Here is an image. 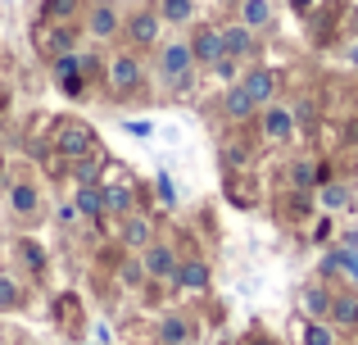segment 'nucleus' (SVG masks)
Instances as JSON below:
<instances>
[{
  "instance_id": "nucleus-1",
  "label": "nucleus",
  "mask_w": 358,
  "mask_h": 345,
  "mask_svg": "<svg viewBox=\"0 0 358 345\" xmlns=\"http://www.w3.org/2000/svg\"><path fill=\"white\" fill-rule=\"evenodd\" d=\"M55 150H59L64 160H82V155L96 150V132H91L87 123H78V118H64L59 132H55Z\"/></svg>"
},
{
  "instance_id": "nucleus-2",
  "label": "nucleus",
  "mask_w": 358,
  "mask_h": 345,
  "mask_svg": "<svg viewBox=\"0 0 358 345\" xmlns=\"http://www.w3.org/2000/svg\"><path fill=\"white\" fill-rule=\"evenodd\" d=\"M191 64H195L191 45H164V50H159V69H164V78L177 82V87H191Z\"/></svg>"
},
{
  "instance_id": "nucleus-3",
  "label": "nucleus",
  "mask_w": 358,
  "mask_h": 345,
  "mask_svg": "<svg viewBox=\"0 0 358 345\" xmlns=\"http://www.w3.org/2000/svg\"><path fill=\"white\" fill-rule=\"evenodd\" d=\"M136 78H141V59H136V55H131V50L114 55V64H109V87L122 96V91L136 87Z\"/></svg>"
},
{
  "instance_id": "nucleus-4",
  "label": "nucleus",
  "mask_w": 358,
  "mask_h": 345,
  "mask_svg": "<svg viewBox=\"0 0 358 345\" xmlns=\"http://www.w3.org/2000/svg\"><path fill=\"white\" fill-rule=\"evenodd\" d=\"M191 55H195L200 64H218V59H222V32L200 27V32H195V41H191Z\"/></svg>"
},
{
  "instance_id": "nucleus-5",
  "label": "nucleus",
  "mask_w": 358,
  "mask_h": 345,
  "mask_svg": "<svg viewBox=\"0 0 358 345\" xmlns=\"http://www.w3.org/2000/svg\"><path fill=\"white\" fill-rule=\"evenodd\" d=\"M290 132H295V114H290V109H277V105H272L268 114H263V136H268V141H286Z\"/></svg>"
},
{
  "instance_id": "nucleus-6",
  "label": "nucleus",
  "mask_w": 358,
  "mask_h": 345,
  "mask_svg": "<svg viewBox=\"0 0 358 345\" xmlns=\"http://www.w3.org/2000/svg\"><path fill=\"white\" fill-rule=\"evenodd\" d=\"M145 268L150 277H177V259H173V250L168 246H145Z\"/></svg>"
},
{
  "instance_id": "nucleus-7",
  "label": "nucleus",
  "mask_w": 358,
  "mask_h": 345,
  "mask_svg": "<svg viewBox=\"0 0 358 345\" xmlns=\"http://www.w3.org/2000/svg\"><path fill=\"white\" fill-rule=\"evenodd\" d=\"M241 87L250 91V100H254V105H268V100H272V91H277V73H268V69H254L250 78L241 82Z\"/></svg>"
},
{
  "instance_id": "nucleus-8",
  "label": "nucleus",
  "mask_w": 358,
  "mask_h": 345,
  "mask_svg": "<svg viewBox=\"0 0 358 345\" xmlns=\"http://www.w3.org/2000/svg\"><path fill=\"white\" fill-rule=\"evenodd\" d=\"M127 36H131L136 45H155V41H159V18H155V14H136V18L127 23Z\"/></svg>"
},
{
  "instance_id": "nucleus-9",
  "label": "nucleus",
  "mask_w": 358,
  "mask_h": 345,
  "mask_svg": "<svg viewBox=\"0 0 358 345\" xmlns=\"http://www.w3.org/2000/svg\"><path fill=\"white\" fill-rule=\"evenodd\" d=\"M322 273H350L354 282H358V250H331V255L322 259Z\"/></svg>"
},
{
  "instance_id": "nucleus-10",
  "label": "nucleus",
  "mask_w": 358,
  "mask_h": 345,
  "mask_svg": "<svg viewBox=\"0 0 358 345\" xmlns=\"http://www.w3.org/2000/svg\"><path fill=\"white\" fill-rule=\"evenodd\" d=\"M245 50H250V27H245V23H231V27H222V55L241 59Z\"/></svg>"
},
{
  "instance_id": "nucleus-11",
  "label": "nucleus",
  "mask_w": 358,
  "mask_h": 345,
  "mask_svg": "<svg viewBox=\"0 0 358 345\" xmlns=\"http://www.w3.org/2000/svg\"><path fill=\"white\" fill-rule=\"evenodd\" d=\"M331 318H336V328H358V295H336L331 300Z\"/></svg>"
},
{
  "instance_id": "nucleus-12",
  "label": "nucleus",
  "mask_w": 358,
  "mask_h": 345,
  "mask_svg": "<svg viewBox=\"0 0 358 345\" xmlns=\"http://www.w3.org/2000/svg\"><path fill=\"white\" fill-rule=\"evenodd\" d=\"M241 23L250 27V32H254V27H268L272 23V5H268V0H245V5H241Z\"/></svg>"
},
{
  "instance_id": "nucleus-13",
  "label": "nucleus",
  "mask_w": 358,
  "mask_h": 345,
  "mask_svg": "<svg viewBox=\"0 0 358 345\" xmlns=\"http://www.w3.org/2000/svg\"><path fill=\"white\" fill-rule=\"evenodd\" d=\"M78 213H87V218H105V191H100V186H82V191H78Z\"/></svg>"
},
{
  "instance_id": "nucleus-14",
  "label": "nucleus",
  "mask_w": 358,
  "mask_h": 345,
  "mask_svg": "<svg viewBox=\"0 0 358 345\" xmlns=\"http://www.w3.org/2000/svg\"><path fill=\"white\" fill-rule=\"evenodd\" d=\"M177 282H182V286H191V291H204V286H209V268H204L200 259H191V264H182V268H177Z\"/></svg>"
},
{
  "instance_id": "nucleus-15",
  "label": "nucleus",
  "mask_w": 358,
  "mask_h": 345,
  "mask_svg": "<svg viewBox=\"0 0 358 345\" xmlns=\"http://www.w3.org/2000/svg\"><path fill=\"white\" fill-rule=\"evenodd\" d=\"M159 341H164V345H186V341H191V323H186V318H164Z\"/></svg>"
},
{
  "instance_id": "nucleus-16",
  "label": "nucleus",
  "mask_w": 358,
  "mask_h": 345,
  "mask_svg": "<svg viewBox=\"0 0 358 345\" xmlns=\"http://www.w3.org/2000/svg\"><path fill=\"white\" fill-rule=\"evenodd\" d=\"M304 314L308 318H327V314H331V295H327L322 286H308L304 291Z\"/></svg>"
},
{
  "instance_id": "nucleus-17",
  "label": "nucleus",
  "mask_w": 358,
  "mask_h": 345,
  "mask_svg": "<svg viewBox=\"0 0 358 345\" xmlns=\"http://www.w3.org/2000/svg\"><path fill=\"white\" fill-rule=\"evenodd\" d=\"M322 177H327V169H313V164H308V160H299L295 169H290V182H295L299 191H308V186H317V182H322Z\"/></svg>"
},
{
  "instance_id": "nucleus-18",
  "label": "nucleus",
  "mask_w": 358,
  "mask_h": 345,
  "mask_svg": "<svg viewBox=\"0 0 358 345\" xmlns=\"http://www.w3.org/2000/svg\"><path fill=\"white\" fill-rule=\"evenodd\" d=\"M87 27H91V36H114L118 32V14L114 9H96V14L87 18Z\"/></svg>"
},
{
  "instance_id": "nucleus-19",
  "label": "nucleus",
  "mask_w": 358,
  "mask_h": 345,
  "mask_svg": "<svg viewBox=\"0 0 358 345\" xmlns=\"http://www.w3.org/2000/svg\"><path fill=\"white\" fill-rule=\"evenodd\" d=\"M227 114L231 118H250L254 114V100H250V91H245V87H231L227 91Z\"/></svg>"
},
{
  "instance_id": "nucleus-20",
  "label": "nucleus",
  "mask_w": 358,
  "mask_h": 345,
  "mask_svg": "<svg viewBox=\"0 0 358 345\" xmlns=\"http://www.w3.org/2000/svg\"><path fill=\"white\" fill-rule=\"evenodd\" d=\"M9 204H14V213H36V186H14L9 191Z\"/></svg>"
},
{
  "instance_id": "nucleus-21",
  "label": "nucleus",
  "mask_w": 358,
  "mask_h": 345,
  "mask_svg": "<svg viewBox=\"0 0 358 345\" xmlns=\"http://www.w3.org/2000/svg\"><path fill=\"white\" fill-rule=\"evenodd\" d=\"M73 173H78V182H82V186H96V182H100V173H105V160H91V155H82Z\"/></svg>"
},
{
  "instance_id": "nucleus-22",
  "label": "nucleus",
  "mask_w": 358,
  "mask_h": 345,
  "mask_svg": "<svg viewBox=\"0 0 358 345\" xmlns=\"http://www.w3.org/2000/svg\"><path fill=\"white\" fill-rule=\"evenodd\" d=\"M122 241H127V246H150V223H145V218H127Z\"/></svg>"
},
{
  "instance_id": "nucleus-23",
  "label": "nucleus",
  "mask_w": 358,
  "mask_h": 345,
  "mask_svg": "<svg viewBox=\"0 0 358 345\" xmlns=\"http://www.w3.org/2000/svg\"><path fill=\"white\" fill-rule=\"evenodd\" d=\"M109 209H114V213H131V191H118V186L105 191V213Z\"/></svg>"
},
{
  "instance_id": "nucleus-24",
  "label": "nucleus",
  "mask_w": 358,
  "mask_h": 345,
  "mask_svg": "<svg viewBox=\"0 0 358 345\" xmlns=\"http://www.w3.org/2000/svg\"><path fill=\"white\" fill-rule=\"evenodd\" d=\"M55 78H78V55H73V50H64L59 55V59H55Z\"/></svg>"
},
{
  "instance_id": "nucleus-25",
  "label": "nucleus",
  "mask_w": 358,
  "mask_h": 345,
  "mask_svg": "<svg viewBox=\"0 0 358 345\" xmlns=\"http://www.w3.org/2000/svg\"><path fill=\"white\" fill-rule=\"evenodd\" d=\"M322 204L327 209H345V204H350V191H345V186H322Z\"/></svg>"
},
{
  "instance_id": "nucleus-26",
  "label": "nucleus",
  "mask_w": 358,
  "mask_h": 345,
  "mask_svg": "<svg viewBox=\"0 0 358 345\" xmlns=\"http://www.w3.org/2000/svg\"><path fill=\"white\" fill-rule=\"evenodd\" d=\"M164 18H173V23H186V18H191V0H164Z\"/></svg>"
},
{
  "instance_id": "nucleus-27",
  "label": "nucleus",
  "mask_w": 358,
  "mask_h": 345,
  "mask_svg": "<svg viewBox=\"0 0 358 345\" xmlns=\"http://www.w3.org/2000/svg\"><path fill=\"white\" fill-rule=\"evenodd\" d=\"M0 309H18V286L9 277H0Z\"/></svg>"
},
{
  "instance_id": "nucleus-28",
  "label": "nucleus",
  "mask_w": 358,
  "mask_h": 345,
  "mask_svg": "<svg viewBox=\"0 0 358 345\" xmlns=\"http://www.w3.org/2000/svg\"><path fill=\"white\" fill-rule=\"evenodd\" d=\"M336 337H331V328H322V323H313V328L304 332V345H331Z\"/></svg>"
},
{
  "instance_id": "nucleus-29",
  "label": "nucleus",
  "mask_w": 358,
  "mask_h": 345,
  "mask_svg": "<svg viewBox=\"0 0 358 345\" xmlns=\"http://www.w3.org/2000/svg\"><path fill=\"white\" fill-rule=\"evenodd\" d=\"M73 0H45V18H69Z\"/></svg>"
},
{
  "instance_id": "nucleus-30",
  "label": "nucleus",
  "mask_w": 358,
  "mask_h": 345,
  "mask_svg": "<svg viewBox=\"0 0 358 345\" xmlns=\"http://www.w3.org/2000/svg\"><path fill=\"white\" fill-rule=\"evenodd\" d=\"M159 200H164V204H173V200H177V191H173V177H168V173H159Z\"/></svg>"
},
{
  "instance_id": "nucleus-31",
  "label": "nucleus",
  "mask_w": 358,
  "mask_h": 345,
  "mask_svg": "<svg viewBox=\"0 0 358 345\" xmlns=\"http://www.w3.org/2000/svg\"><path fill=\"white\" fill-rule=\"evenodd\" d=\"M23 259H27V264H32V268H36V273H41V264H45V255H41V250H36V246H23Z\"/></svg>"
},
{
  "instance_id": "nucleus-32",
  "label": "nucleus",
  "mask_w": 358,
  "mask_h": 345,
  "mask_svg": "<svg viewBox=\"0 0 358 345\" xmlns=\"http://www.w3.org/2000/svg\"><path fill=\"white\" fill-rule=\"evenodd\" d=\"M127 132H131V136H150V123H145V118H131Z\"/></svg>"
},
{
  "instance_id": "nucleus-33",
  "label": "nucleus",
  "mask_w": 358,
  "mask_h": 345,
  "mask_svg": "<svg viewBox=\"0 0 358 345\" xmlns=\"http://www.w3.org/2000/svg\"><path fill=\"white\" fill-rule=\"evenodd\" d=\"M59 223H78V204H59Z\"/></svg>"
},
{
  "instance_id": "nucleus-34",
  "label": "nucleus",
  "mask_w": 358,
  "mask_h": 345,
  "mask_svg": "<svg viewBox=\"0 0 358 345\" xmlns=\"http://www.w3.org/2000/svg\"><path fill=\"white\" fill-rule=\"evenodd\" d=\"M290 5H295V9H308V5H313V0H290Z\"/></svg>"
},
{
  "instance_id": "nucleus-35",
  "label": "nucleus",
  "mask_w": 358,
  "mask_h": 345,
  "mask_svg": "<svg viewBox=\"0 0 358 345\" xmlns=\"http://www.w3.org/2000/svg\"><path fill=\"white\" fill-rule=\"evenodd\" d=\"M250 345H272V341H250Z\"/></svg>"
},
{
  "instance_id": "nucleus-36",
  "label": "nucleus",
  "mask_w": 358,
  "mask_h": 345,
  "mask_svg": "<svg viewBox=\"0 0 358 345\" xmlns=\"http://www.w3.org/2000/svg\"><path fill=\"white\" fill-rule=\"evenodd\" d=\"M350 59H354V64H358V50H354V55H350Z\"/></svg>"
}]
</instances>
